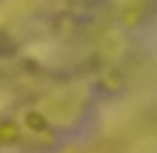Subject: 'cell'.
Segmentation results:
<instances>
[{
    "label": "cell",
    "instance_id": "cell-1",
    "mask_svg": "<svg viewBox=\"0 0 157 153\" xmlns=\"http://www.w3.org/2000/svg\"><path fill=\"white\" fill-rule=\"evenodd\" d=\"M12 50H14L12 42L2 34V32H0V54H8V52H12Z\"/></svg>",
    "mask_w": 157,
    "mask_h": 153
}]
</instances>
